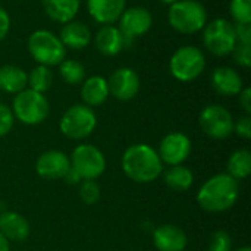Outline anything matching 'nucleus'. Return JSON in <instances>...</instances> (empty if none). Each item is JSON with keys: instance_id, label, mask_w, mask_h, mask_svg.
Returning a JSON list of instances; mask_svg holds the SVG:
<instances>
[{"instance_id": "obj_38", "label": "nucleus", "mask_w": 251, "mask_h": 251, "mask_svg": "<svg viewBox=\"0 0 251 251\" xmlns=\"http://www.w3.org/2000/svg\"><path fill=\"white\" fill-rule=\"evenodd\" d=\"M9 249H10V243L0 232V251H9Z\"/></svg>"}, {"instance_id": "obj_17", "label": "nucleus", "mask_w": 251, "mask_h": 251, "mask_svg": "<svg viewBox=\"0 0 251 251\" xmlns=\"http://www.w3.org/2000/svg\"><path fill=\"white\" fill-rule=\"evenodd\" d=\"M0 232L10 243H22L31 234L29 222L25 216L13 210H0Z\"/></svg>"}, {"instance_id": "obj_36", "label": "nucleus", "mask_w": 251, "mask_h": 251, "mask_svg": "<svg viewBox=\"0 0 251 251\" xmlns=\"http://www.w3.org/2000/svg\"><path fill=\"white\" fill-rule=\"evenodd\" d=\"M240 97V106L241 109L246 112V115L251 113V88L250 87H244L241 90V93L238 94Z\"/></svg>"}, {"instance_id": "obj_8", "label": "nucleus", "mask_w": 251, "mask_h": 251, "mask_svg": "<svg viewBox=\"0 0 251 251\" xmlns=\"http://www.w3.org/2000/svg\"><path fill=\"white\" fill-rule=\"evenodd\" d=\"M237 43L234 22L225 18H216L203 28V44L213 56L224 57L231 54Z\"/></svg>"}, {"instance_id": "obj_23", "label": "nucleus", "mask_w": 251, "mask_h": 251, "mask_svg": "<svg viewBox=\"0 0 251 251\" xmlns=\"http://www.w3.org/2000/svg\"><path fill=\"white\" fill-rule=\"evenodd\" d=\"M28 87V74L16 65L0 66V91L18 94Z\"/></svg>"}, {"instance_id": "obj_34", "label": "nucleus", "mask_w": 251, "mask_h": 251, "mask_svg": "<svg viewBox=\"0 0 251 251\" xmlns=\"http://www.w3.org/2000/svg\"><path fill=\"white\" fill-rule=\"evenodd\" d=\"M237 41L241 44H251V24H234Z\"/></svg>"}, {"instance_id": "obj_16", "label": "nucleus", "mask_w": 251, "mask_h": 251, "mask_svg": "<svg viewBox=\"0 0 251 251\" xmlns=\"http://www.w3.org/2000/svg\"><path fill=\"white\" fill-rule=\"evenodd\" d=\"M187 244V234L176 225L165 224L153 231V246L157 251H184Z\"/></svg>"}, {"instance_id": "obj_1", "label": "nucleus", "mask_w": 251, "mask_h": 251, "mask_svg": "<svg viewBox=\"0 0 251 251\" xmlns=\"http://www.w3.org/2000/svg\"><path fill=\"white\" fill-rule=\"evenodd\" d=\"M121 165L126 178L137 184L154 182L163 172L157 150L144 143L129 146L122 154Z\"/></svg>"}, {"instance_id": "obj_6", "label": "nucleus", "mask_w": 251, "mask_h": 251, "mask_svg": "<svg viewBox=\"0 0 251 251\" xmlns=\"http://www.w3.org/2000/svg\"><path fill=\"white\" fill-rule=\"evenodd\" d=\"M97 126V116L93 107H88L82 103L72 104L65 110L60 118L59 129L63 137L81 141L90 137Z\"/></svg>"}, {"instance_id": "obj_27", "label": "nucleus", "mask_w": 251, "mask_h": 251, "mask_svg": "<svg viewBox=\"0 0 251 251\" xmlns=\"http://www.w3.org/2000/svg\"><path fill=\"white\" fill-rule=\"evenodd\" d=\"M53 84V72L49 66L37 65L28 74V88L44 94Z\"/></svg>"}, {"instance_id": "obj_5", "label": "nucleus", "mask_w": 251, "mask_h": 251, "mask_svg": "<svg viewBox=\"0 0 251 251\" xmlns=\"http://www.w3.org/2000/svg\"><path fill=\"white\" fill-rule=\"evenodd\" d=\"M13 118L24 125H38L44 122L50 113V103L47 97L31 88H25L15 94L12 107Z\"/></svg>"}, {"instance_id": "obj_25", "label": "nucleus", "mask_w": 251, "mask_h": 251, "mask_svg": "<svg viewBox=\"0 0 251 251\" xmlns=\"http://www.w3.org/2000/svg\"><path fill=\"white\" fill-rule=\"evenodd\" d=\"M228 175L232 176L235 181L246 179L251 174V153L247 149H238L235 150L226 163Z\"/></svg>"}, {"instance_id": "obj_30", "label": "nucleus", "mask_w": 251, "mask_h": 251, "mask_svg": "<svg viewBox=\"0 0 251 251\" xmlns=\"http://www.w3.org/2000/svg\"><path fill=\"white\" fill-rule=\"evenodd\" d=\"M207 251H232V240L226 231H215L210 237Z\"/></svg>"}, {"instance_id": "obj_10", "label": "nucleus", "mask_w": 251, "mask_h": 251, "mask_svg": "<svg viewBox=\"0 0 251 251\" xmlns=\"http://www.w3.org/2000/svg\"><path fill=\"white\" fill-rule=\"evenodd\" d=\"M199 125L204 135L212 140H226L234 132V118L221 104H209L199 115Z\"/></svg>"}, {"instance_id": "obj_28", "label": "nucleus", "mask_w": 251, "mask_h": 251, "mask_svg": "<svg viewBox=\"0 0 251 251\" xmlns=\"http://www.w3.org/2000/svg\"><path fill=\"white\" fill-rule=\"evenodd\" d=\"M101 190L96 179H84L79 182V199L84 204L93 206L100 200Z\"/></svg>"}, {"instance_id": "obj_32", "label": "nucleus", "mask_w": 251, "mask_h": 251, "mask_svg": "<svg viewBox=\"0 0 251 251\" xmlns=\"http://www.w3.org/2000/svg\"><path fill=\"white\" fill-rule=\"evenodd\" d=\"M13 124H15V118H13L10 107L0 103V138L7 135L12 131Z\"/></svg>"}, {"instance_id": "obj_21", "label": "nucleus", "mask_w": 251, "mask_h": 251, "mask_svg": "<svg viewBox=\"0 0 251 251\" xmlns=\"http://www.w3.org/2000/svg\"><path fill=\"white\" fill-rule=\"evenodd\" d=\"M107 79L101 75H93L84 79L81 84V100L88 107H97L106 103L109 99Z\"/></svg>"}, {"instance_id": "obj_12", "label": "nucleus", "mask_w": 251, "mask_h": 251, "mask_svg": "<svg viewBox=\"0 0 251 251\" xmlns=\"http://www.w3.org/2000/svg\"><path fill=\"white\" fill-rule=\"evenodd\" d=\"M191 150H193V144L190 137L184 132L175 131L166 134L162 138L157 154L163 165L176 166V165H182L190 157Z\"/></svg>"}, {"instance_id": "obj_13", "label": "nucleus", "mask_w": 251, "mask_h": 251, "mask_svg": "<svg viewBox=\"0 0 251 251\" xmlns=\"http://www.w3.org/2000/svg\"><path fill=\"white\" fill-rule=\"evenodd\" d=\"M107 85L112 97L119 101H129L140 91V76L132 68H118L107 78Z\"/></svg>"}, {"instance_id": "obj_26", "label": "nucleus", "mask_w": 251, "mask_h": 251, "mask_svg": "<svg viewBox=\"0 0 251 251\" xmlns=\"http://www.w3.org/2000/svg\"><path fill=\"white\" fill-rule=\"evenodd\" d=\"M59 75L60 78L69 84V85H79L84 82V79L87 78V74H85V66L78 62V60H74V59H65L62 60L59 65Z\"/></svg>"}, {"instance_id": "obj_37", "label": "nucleus", "mask_w": 251, "mask_h": 251, "mask_svg": "<svg viewBox=\"0 0 251 251\" xmlns=\"http://www.w3.org/2000/svg\"><path fill=\"white\" fill-rule=\"evenodd\" d=\"M63 181H65L66 184H69V185H78L82 179H81V178H79V175H78L72 168H71V169L68 171V174L63 176Z\"/></svg>"}, {"instance_id": "obj_15", "label": "nucleus", "mask_w": 251, "mask_h": 251, "mask_svg": "<svg viewBox=\"0 0 251 251\" xmlns=\"http://www.w3.org/2000/svg\"><path fill=\"white\" fill-rule=\"evenodd\" d=\"M212 88L224 97H234L244 88L243 76L240 72L231 66H219L210 75Z\"/></svg>"}, {"instance_id": "obj_11", "label": "nucleus", "mask_w": 251, "mask_h": 251, "mask_svg": "<svg viewBox=\"0 0 251 251\" xmlns=\"http://www.w3.org/2000/svg\"><path fill=\"white\" fill-rule=\"evenodd\" d=\"M151 25H153V16L150 10L143 6H132L122 12L116 26L125 37L126 44H129L134 40L147 34Z\"/></svg>"}, {"instance_id": "obj_24", "label": "nucleus", "mask_w": 251, "mask_h": 251, "mask_svg": "<svg viewBox=\"0 0 251 251\" xmlns=\"http://www.w3.org/2000/svg\"><path fill=\"white\" fill-rule=\"evenodd\" d=\"M163 174V182L165 185L175 191V193H185L191 188L194 182V174L190 168L184 165H176V166H169Z\"/></svg>"}, {"instance_id": "obj_3", "label": "nucleus", "mask_w": 251, "mask_h": 251, "mask_svg": "<svg viewBox=\"0 0 251 251\" xmlns=\"http://www.w3.org/2000/svg\"><path fill=\"white\" fill-rule=\"evenodd\" d=\"M169 25L179 34H196L207 24V10L197 0H178L169 6Z\"/></svg>"}, {"instance_id": "obj_35", "label": "nucleus", "mask_w": 251, "mask_h": 251, "mask_svg": "<svg viewBox=\"0 0 251 251\" xmlns=\"http://www.w3.org/2000/svg\"><path fill=\"white\" fill-rule=\"evenodd\" d=\"M10 29V16L7 13V10L0 6V41H3Z\"/></svg>"}, {"instance_id": "obj_4", "label": "nucleus", "mask_w": 251, "mask_h": 251, "mask_svg": "<svg viewBox=\"0 0 251 251\" xmlns=\"http://www.w3.org/2000/svg\"><path fill=\"white\" fill-rule=\"evenodd\" d=\"M26 49L31 57L43 66H57L65 60L66 49L62 44L59 35L49 29L34 31L26 41Z\"/></svg>"}, {"instance_id": "obj_7", "label": "nucleus", "mask_w": 251, "mask_h": 251, "mask_svg": "<svg viewBox=\"0 0 251 251\" xmlns=\"http://www.w3.org/2000/svg\"><path fill=\"white\" fill-rule=\"evenodd\" d=\"M206 68V56L196 46H182L176 49L169 59V72L179 82L197 79Z\"/></svg>"}, {"instance_id": "obj_14", "label": "nucleus", "mask_w": 251, "mask_h": 251, "mask_svg": "<svg viewBox=\"0 0 251 251\" xmlns=\"http://www.w3.org/2000/svg\"><path fill=\"white\" fill-rule=\"evenodd\" d=\"M71 169L69 156L60 150H47L35 160V172L40 178L47 181L63 179Z\"/></svg>"}, {"instance_id": "obj_9", "label": "nucleus", "mask_w": 251, "mask_h": 251, "mask_svg": "<svg viewBox=\"0 0 251 251\" xmlns=\"http://www.w3.org/2000/svg\"><path fill=\"white\" fill-rule=\"evenodd\" d=\"M71 168L84 179H97L106 171V157L101 150L93 144L76 146L71 156Z\"/></svg>"}, {"instance_id": "obj_19", "label": "nucleus", "mask_w": 251, "mask_h": 251, "mask_svg": "<svg viewBox=\"0 0 251 251\" xmlns=\"http://www.w3.org/2000/svg\"><path fill=\"white\" fill-rule=\"evenodd\" d=\"M94 46L96 49L107 57L116 56L119 54L125 46V37L122 35V32L119 31V28L113 24V25H101V28L96 32L94 38Z\"/></svg>"}, {"instance_id": "obj_22", "label": "nucleus", "mask_w": 251, "mask_h": 251, "mask_svg": "<svg viewBox=\"0 0 251 251\" xmlns=\"http://www.w3.org/2000/svg\"><path fill=\"white\" fill-rule=\"evenodd\" d=\"M41 4L51 21L63 25L75 19L81 7V0H41Z\"/></svg>"}, {"instance_id": "obj_31", "label": "nucleus", "mask_w": 251, "mask_h": 251, "mask_svg": "<svg viewBox=\"0 0 251 251\" xmlns=\"http://www.w3.org/2000/svg\"><path fill=\"white\" fill-rule=\"evenodd\" d=\"M231 54L234 57V62L238 66H241L244 69H249L251 66V44L237 43V46L234 47Z\"/></svg>"}, {"instance_id": "obj_40", "label": "nucleus", "mask_w": 251, "mask_h": 251, "mask_svg": "<svg viewBox=\"0 0 251 251\" xmlns=\"http://www.w3.org/2000/svg\"><path fill=\"white\" fill-rule=\"evenodd\" d=\"M234 251H251V249L249 246H244V247H240V249H237V250Z\"/></svg>"}, {"instance_id": "obj_29", "label": "nucleus", "mask_w": 251, "mask_h": 251, "mask_svg": "<svg viewBox=\"0 0 251 251\" xmlns=\"http://www.w3.org/2000/svg\"><path fill=\"white\" fill-rule=\"evenodd\" d=\"M229 13L234 24H251V0H231Z\"/></svg>"}, {"instance_id": "obj_18", "label": "nucleus", "mask_w": 251, "mask_h": 251, "mask_svg": "<svg viewBox=\"0 0 251 251\" xmlns=\"http://www.w3.org/2000/svg\"><path fill=\"white\" fill-rule=\"evenodd\" d=\"M126 9V0H87L90 16L100 25H113Z\"/></svg>"}, {"instance_id": "obj_2", "label": "nucleus", "mask_w": 251, "mask_h": 251, "mask_svg": "<svg viewBox=\"0 0 251 251\" xmlns=\"http://www.w3.org/2000/svg\"><path fill=\"white\" fill-rule=\"evenodd\" d=\"M240 196V185L228 174L210 176L197 193L200 209L207 213H224L234 207Z\"/></svg>"}, {"instance_id": "obj_20", "label": "nucleus", "mask_w": 251, "mask_h": 251, "mask_svg": "<svg viewBox=\"0 0 251 251\" xmlns=\"http://www.w3.org/2000/svg\"><path fill=\"white\" fill-rule=\"evenodd\" d=\"M59 38H60L62 44L65 46V49L82 50L91 43L93 35H91L90 28L84 22L72 19V21L63 24Z\"/></svg>"}, {"instance_id": "obj_33", "label": "nucleus", "mask_w": 251, "mask_h": 251, "mask_svg": "<svg viewBox=\"0 0 251 251\" xmlns=\"http://www.w3.org/2000/svg\"><path fill=\"white\" fill-rule=\"evenodd\" d=\"M234 132L243 138V140H250L251 138V118L250 115H244L234 121Z\"/></svg>"}, {"instance_id": "obj_39", "label": "nucleus", "mask_w": 251, "mask_h": 251, "mask_svg": "<svg viewBox=\"0 0 251 251\" xmlns=\"http://www.w3.org/2000/svg\"><path fill=\"white\" fill-rule=\"evenodd\" d=\"M159 1H162V3H165V4H168V6H171V4H174L175 1H178V0H159Z\"/></svg>"}]
</instances>
